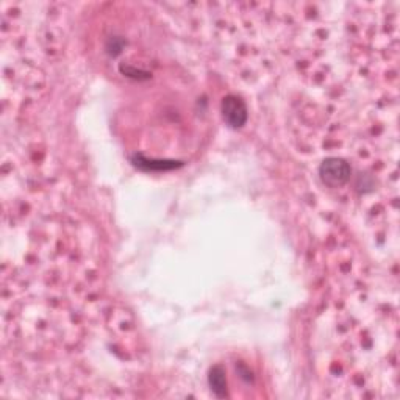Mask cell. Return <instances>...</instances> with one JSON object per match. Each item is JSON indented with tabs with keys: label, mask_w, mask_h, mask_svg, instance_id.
<instances>
[{
	"label": "cell",
	"mask_w": 400,
	"mask_h": 400,
	"mask_svg": "<svg viewBox=\"0 0 400 400\" xmlns=\"http://www.w3.org/2000/svg\"><path fill=\"white\" fill-rule=\"evenodd\" d=\"M132 163L137 167L142 169V171H169V169L179 167L183 163L180 161H166V160H153V158H146L142 157L141 153L132 157Z\"/></svg>",
	"instance_id": "4"
},
{
	"label": "cell",
	"mask_w": 400,
	"mask_h": 400,
	"mask_svg": "<svg viewBox=\"0 0 400 400\" xmlns=\"http://www.w3.org/2000/svg\"><path fill=\"white\" fill-rule=\"evenodd\" d=\"M208 385H209V389H212V392L216 397H219V399L227 397L228 394L227 374H226V369H223V366L216 364L212 369H209Z\"/></svg>",
	"instance_id": "3"
},
{
	"label": "cell",
	"mask_w": 400,
	"mask_h": 400,
	"mask_svg": "<svg viewBox=\"0 0 400 400\" xmlns=\"http://www.w3.org/2000/svg\"><path fill=\"white\" fill-rule=\"evenodd\" d=\"M221 111H222V118L228 127L241 128L246 125L249 113H247V106L241 97L238 96L223 97Z\"/></svg>",
	"instance_id": "2"
},
{
	"label": "cell",
	"mask_w": 400,
	"mask_h": 400,
	"mask_svg": "<svg viewBox=\"0 0 400 400\" xmlns=\"http://www.w3.org/2000/svg\"><path fill=\"white\" fill-rule=\"evenodd\" d=\"M352 175V167L345 160L338 157L325 158L319 166V177L325 186L331 189L347 185Z\"/></svg>",
	"instance_id": "1"
}]
</instances>
